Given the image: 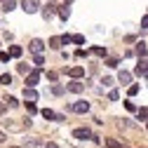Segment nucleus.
<instances>
[{
    "label": "nucleus",
    "instance_id": "nucleus-1",
    "mask_svg": "<svg viewBox=\"0 0 148 148\" xmlns=\"http://www.w3.org/2000/svg\"><path fill=\"white\" fill-rule=\"evenodd\" d=\"M40 80V71H31L28 75H26V87H35Z\"/></svg>",
    "mask_w": 148,
    "mask_h": 148
},
{
    "label": "nucleus",
    "instance_id": "nucleus-2",
    "mask_svg": "<svg viewBox=\"0 0 148 148\" xmlns=\"http://www.w3.org/2000/svg\"><path fill=\"white\" fill-rule=\"evenodd\" d=\"M71 110H73V113H87L89 103L87 101H75V103H71Z\"/></svg>",
    "mask_w": 148,
    "mask_h": 148
},
{
    "label": "nucleus",
    "instance_id": "nucleus-3",
    "mask_svg": "<svg viewBox=\"0 0 148 148\" xmlns=\"http://www.w3.org/2000/svg\"><path fill=\"white\" fill-rule=\"evenodd\" d=\"M28 49H31L33 54H40V52L45 49V42H42V40H38V38H35V40H31V45H28Z\"/></svg>",
    "mask_w": 148,
    "mask_h": 148
},
{
    "label": "nucleus",
    "instance_id": "nucleus-4",
    "mask_svg": "<svg viewBox=\"0 0 148 148\" xmlns=\"http://www.w3.org/2000/svg\"><path fill=\"white\" fill-rule=\"evenodd\" d=\"M24 99H26V101H33V103H35V101H38V92H35L33 87H24Z\"/></svg>",
    "mask_w": 148,
    "mask_h": 148
},
{
    "label": "nucleus",
    "instance_id": "nucleus-5",
    "mask_svg": "<svg viewBox=\"0 0 148 148\" xmlns=\"http://www.w3.org/2000/svg\"><path fill=\"white\" fill-rule=\"evenodd\" d=\"M66 89H68V92H75V94H80V92H85V82H68Z\"/></svg>",
    "mask_w": 148,
    "mask_h": 148
},
{
    "label": "nucleus",
    "instance_id": "nucleus-6",
    "mask_svg": "<svg viewBox=\"0 0 148 148\" xmlns=\"http://www.w3.org/2000/svg\"><path fill=\"white\" fill-rule=\"evenodd\" d=\"M68 75L78 80V78H82V75H85V68H82V66H73V68H68Z\"/></svg>",
    "mask_w": 148,
    "mask_h": 148
},
{
    "label": "nucleus",
    "instance_id": "nucleus-7",
    "mask_svg": "<svg viewBox=\"0 0 148 148\" xmlns=\"http://www.w3.org/2000/svg\"><path fill=\"white\" fill-rule=\"evenodd\" d=\"M24 10H26L28 14L38 12V0H24Z\"/></svg>",
    "mask_w": 148,
    "mask_h": 148
},
{
    "label": "nucleus",
    "instance_id": "nucleus-8",
    "mask_svg": "<svg viewBox=\"0 0 148 148\" xmlns=\"http://www.w3.org/2000/svg\"><path fill=\"white\" fill-rule=\"evenodd\" d=\"M73 136H75V139H92V132H89V129H85V127H80V129L73 132Z\"/></svg>",
    "mask_w": 148,
    "mask_h": 148
},
{
    "label": "nucleus",
    "instance_id": "nucleus-9",
    "mask_svg": "<svg viewBox=\"0 0 148 148\" xmlns=\"http://www.w3.org/2000/svg\"><path fill=\"white\" fill-rule=\"evenodd\" d=\"M146 71H148V68H146V57H141V61L136 64V71H134V73L141 75V78H146Z\"/></svg>",
    "mask_w": 148,
    "mask_h": 148
},
{
    "label": "nucleus",
    "instance_id": "nucleus-10",
    "mask_svg": "<svg viewBox=\"0 0 148 148\" xmlns=\"http://www.w3.org/2000/svg\"><path fill=\"white\" fill-rule=\"evenodd\" d=\"M54 12H57V7H54V5H47V7H42V16H45L47 21L54 16Z\"/></svg>",
    "mask_w": 148,
    "mask_h": 148
},
{
    "label": "nucleus",
    "instance_id": "nucleus-11",
    "mask_svg": "<svg viewBox=\"0 0 148 148\" xmlns=\"http://www.w3.org/2000/svg\"><path fill=\"white\" fill-rule=\"evenodd\" d=\"M61 45H64V42H61V35H54V38H49V47H52V49H61Z\"/></svg>",
    "mask_w": 148,
    "mask_h": 148
},
{
    "label": "nucleus",
    "instance_id": "nucleus-12",
    "mask_svg": "<svg viewBox=\"0 0 148 148\" xmlns=\"http://www.w3.org/2000/svg\"><path fill=\"white\" fill-rule=\"evenodd\" d=\"M21 52H24V49H21V47H19V45H12V47H10V52H7V54H10V57H14V59H19V57H21Z\"/></svg>",
    "mask_w": 148,
    "mask_h": 148
},
{
    "label": "nucleus",
    "instance_id": "nucleus-13",
    "mask_svg": "<svg viewBox=\"0 0 148 148\" xmlns=\"http://www.w3.org/2000/svg\"><path fill=\"white\" fill-rule=\"evenodd\" d=\"M118 80H120L122 85H127V82H132V75H129L127 71H120V75H118Z\"/></svg>",
    "mask_w": 148,
    "mask_h": 148
},
{
    "label": "nucleus",
    "instance_id": "nucleus-14",
    "mask_svg": "<svg viewBox=\"0 0 148 148\" xmlns=\"http://www.w3.org/2000/svg\"><path fill=\"white\" fill-rule=\"evenodd\" d=\"M14 7H16V3H14V0H5V3H3V10H5V12H12Z\"/></svg>",
    "mask_w": 148,
    "mask_h": 148
},
{
    "label": "nucleus",
    "instance_id": "nucleus-15",
    "mask_svg": "<svg viewBox=\"0 0 148 148\" xmlns=\"http://www.w3.org/2000/svg\"><path fill=\"white\" fill-rule=\"evenodd\" d=\"M59 16H61V19L66 21V19H68V16H71V10H68L66 5H64V7H59Z\"/></svg>",
    "mask_w": 148,
    "mask_h": 148
},
{
    "label": "nucleus",
    "instance_id": "nucleus-16",
    "mask_svg": "<svg viewBox=\"0 0 148 148\" xmlns=\"http://www.w3.org/2000/svg\"><path fill=\"white\" fill-rule=\"evenodd\" d=\"M5 106H10V108H16V106H19V101H16L14 97H5Z\"/></svg>",
    "mask_w": 148,
    "mask_h": 148
},
{
    "label": "nucleus",
    "instance_id": "nucleus-17",
    "mask_svg": "<svg viewBox=\"0 0 148 148\" xmlns=\"http://www.w3.org/2000/svg\"><path fill=\"white\" fill-rule=\"evenodd\" d=\"M42 118H45V120H54V118H57V113L49 110V108H45V110H42Z\"/></svg>",
    "mask_w": 148,
    "mask_h": 148
},
{
    "label": "nucleus",
    "instance_id": "nucleus-18",
    "mask_svg": "<svg viewBox=\"0 0 148 148\" xmlns=\"http://www.w3.org/2000/svg\"><path fill=\"white\" fill-rule=\"evenodd\" d=\"M136 54H139V57H146V42H143V40L136 45Z\"/></svg>",
    "mask_w": 148,
    "mask_h": 148
},
{
    "label": "nucleus",
    "instance_id": "nucleus-19",
    "mask_svg": "<svg viewBox=\"0 0 148 148\" xmlns=\"http://www.w3.org/2000/svg\"><path fill=\"white\" fill-rule=\"evenodd\" d=\"M71 42H75V45H85V35H71Z\"/></svg>",
    "mask_w": 148,
    "mask_h": 148
},
{
    "label": "nucleus",
    "instance_id": "nucleus-20",
    "mask_svg": "<svg viewBox=\"0 0 148 148\" xmlns=\"http://www.w3.org/2000/svg\"><path fill=\"white\" fill-rule=\"evenodd\" d=\"M26 110H28L31 115H35V113H38V108H35V103H33V101H26Z\"/></svg>",
    "mask_w": 148,
    "mask_h": 148
},
{
    "label": "nucleus",
    "instance_id": "nucleus-21",
    "mask_svg": "<svg viewBox=\"0 0 148 148\" xmlns=\"http://www.w3.org/2000/svg\"><path fill=\"white\" fill-rule=\"evenodd\" d=\"M92 54H97V57H106V49L103 47H92Z\"/></svg>",
    "mask_w": 148,
    "mask_h": 148
},
{
    "label": "nucleus",
    "instance_id": "nucleus-22",
    "mask_svg": "<svg viewBox=\"0 0 148 148\" xmlns=\"http://www.w3.org/2000/svg\"><path fill=\"white\" fill-rule=\"evenodd\" d=\"M12 82V75L10 73H5V75H0V85H10Z\"/></svg>",
    "mask_w": 148,
    "mask_h": 148
},
{
    "label": "nucleus",
    "instance_id": "nucleus-23",
    "mask_svg": "<svg viewBox=\"0 0 148 148\" xmlns=\"http://www.w3.org/2000/svg\"><path fill=\"white\" fill-rule=\"evenodd\" d=\"M33 64H35V66H42V64H45L42 54H35V57H33Z\"/></svg>",
    "mask_w": 148,
    "mask_h": 148
},
{
    "label": "nucleus",
    "instance_id": "nucleus-24",
    "mask_svg": "<svg viewBox=\"0 0 148 148\" xmlns=\"http://www.w3.org/2000/svg\"><path fill=\"white\" fill-rule=\"evenodd\" d=\"M146 115H148V110H146V106H141V108H139V120L143 122V120H146Z\"/></svg>",
    "mask_w": 148,
    "mask_h": 148
},
{
    "label": "nucleus",
    "instance_id": "nucleus-25",
    "mask_svg": "<svg viewBox=\"0 0 148 148\" xmlns=\"http://www.w3.org/2000/svg\"><path fill=\"white\" fill-rule=\"evenodd\" d=\"M139 94V85H129V97H136Z\"/></svg>",
    "mask_w": 148,
    "mask_h": 148
},
{
    "label": "nucleus",
    "instance_id": "nucleus-26",
    "mask_svg": "<svg viewBox=\"0 0 148 148\" xmlns=\"http://www.w3.org/2000/svg\"><path fill=\"white\" fill-rule=\"evenodd\" d=\"M106 143H108V148H120V143L115 139H106Z\"/></svg>",
    "mask_w": 148,
    "mask_h": 148
},
{
    "label": "nucleus",
    "instance_id": "nucleus-27",
    "mask_svg": "<svg viewBox=\"0 0 148 148\" xmlns=\"http://www.w3.org/2000/svg\"><path fill=\"white\" fill-rule=\"evenodd\" d=\"M101 82H103V87H113V85H115V82H113V78H103Z\"/></svg>",
    "mask_w": 148,
    "mask_h": 148
},
{
    "label": "nucleus",
    "instance_id": "nucleus-28",
    "mask_svg": "<svg viewBox=\"0 0 148 148\" xmlns=\"http://www.w3.org/2000/svg\"><path fill=\"white\" fill-rule=\"evenodd\" d=\"M108 99H110V101H118V92H115V89H110V94H108Z\"/></svg>",
    "mask_w": 148,
    "mask_h": 148
},
{
    "label": "nucleus",
    "instance_id": "nucleus-29",
    "mask_svg": "<svg viewBox=\"0 0 148 148\" xmlns=\"http://www.w3.org/2000/svg\"><path fill=\"white\" fill-rule=\"evenodd\" d=\"M57 78H59V75H57V73H54V71H49V73H47V80H52V82H54Z\"/></svg>",
    "mask_w": 148,
    "mask_h": 148
},
{
    "label": "nucleus",
    "instance_id": "nucleus-30",
    "mask_svg": "<svg viewBox=\"0 0 148 148\" xmlns=\"http://www.w3.org/2000/svg\"><path fill=\"white\" fill-rule=\"evenodd\" d=\"M106 66H110V68H115V66H118V59H108V61H106Z\"/></svg>",
    "mask_w": 148,
    "mask_h": 148
},
{
    "label": "nucleus",
    "instance_id": "nucleus-31",
    "mask_svg": "<svg viewBox=\"0 0 148 148\" xmlns=\"http://www.w3.org/2000/svg\"><path fill=\"white\" fill-rule=\"evenodd\" d=\"M125 108H127V110H136V106H134L132 101H125Z\"/></svg>",
    "mask_w": 148,
    "mask_h": 148
},
{
    "label": "nucleus",
    "instance_id": "nucleus-32",
    "mask_svg": "<svg viewBox=\"0 0 148 148\" xmlns=\"http://www.w3.org/2000/svg\"><path fill=\"white\" fill-rule=\"evenodd\" d=\"M0 61H10V54L7 52H0Z\"/></svg>",
    "mask_w": 148,
    "mask_h": 148
},
{
    "label": "nucleus",
    "instance_id": "nucleus-33",
    "mask_svg": "<svg viewBox=\"0 0 148 148\" xmlns=\"http://www.w3.org/2000/svg\"><path fill=\"white\" fill-rule=\"evenodd\" d=\"M52 92H54V94H64V87H61V85H57V87H54Z\"/></svg>",
    "mask_w": 148,
    "mask_h": 148
},
{
    "label": "nucleus",
    "instance_id": "nucleus-34",
    "mask_svg": "<svg viewBox=\"0 0 148 148\" xmlns=\"http://www.w3.org/2000/svg\"><path fill=\"white\" fill-rule=\"evenodd\" d=\"M19 73H28V66L26 64H19Z\"/></svg>",
    "mask_w": 148,
    "mask_h": 148
},
{
    "label": "nucleus",
    "instance_id": "nucleus-35",
    "mask_svg": "<svg viewBox=\"0 0 148 148\" xmlns=\"http://www.w3.org/2000/svg\"><path fill=\"white\" fill-rule=\"evenodd\" d=\"M5 139H7V136H5V132H3V129H0V143H3Z\"/></svg>",
    "mask_w": 148,
    "mask_h": 148
},
{
    "label": "nucleus",
    "instance_id": "nucleus-36",
    "mask_svg": "<svg viewBox=\"0 0 148 148\" xmlns=\"http://www.w3.org/2000/svg\"><path fill=\"white\" fill-rule=\"evenodd\" d=\"M3 113H5V103L0 101V115H3Z\"/></svg>",
    "mask_w": 148,
    "mask_h": 148
},
{
    "label": "nucleus",
    "instance_id": "nucleus-37",
    "mask_svg": "<svg viewBox=\"0 0 148 148\" xmlns=\"http://www.w3.org/2000/svg\"><path fill=\"white\" fill-rule=\"evenodd\" d=\"M45 148H59V146H57V143H47Z\"/></svg>",
    "mask_w": 148,
    "mask_h": 148
},
{
    "label": "nucleus",
    "instance_id": "nucleus-38",
    "mask_svg": "<svg viewBox=\"0 0 148 148\" xmlns=\"http://www.w3.org/2000/svg\"><path fill=\"white\" fill-rule=\"evenodd\" d=\"M64 3H73V0H64Z\"/></svg>",
    "mask_w": 148,
    "mask_h": 148
},
{
    "label": "nucleus",
    "instance_id": "nucleus-39",
    "mask_svg": "<svg viewBox=\"0 0 148 148\" xmlns=\"http://www.w3.org/2000/svg\"><path fill=\"white\" fill-rule=\"evenodd\" d=\"M10 148H16V146H10Z\"/></svg>",
    "mask_w": 148,
    "mask_h": 148
}]
</instances>
